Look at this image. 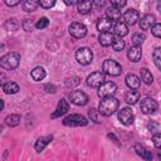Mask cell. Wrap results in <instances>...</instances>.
<instances>
[{"instance_id":"obj_1","label":"cell","mask_w":161,"mask_h":161,"mask_svg":"<svg viewBox=\"0 0 161 161\" xmlns=\"http://www.w3.org/2000/svg\"><path fill=\"white\" fill-rule=\"evenodd\" d=\"M118 106H119V101L116 98V97H104L101 99L99 102V106H98V112L102 114V116H111L113 114L117 109H118Z\"/></svg>"},{"instance_id":"obj_2","label":"cell","mask_w":161,"mask_h":161,"mask_svg":"<svg viewBox=\"0 0 161 161\" xmlns=\"http://www.w3.org/2000/svg\"><path fill=\"white\" fill-rule=\"evenodd\" d=\"M19 62H20V54L16 52H10L0 58V67L8 70H13L18 68Z\"/></svg>"},{"instance_id":"obj_3","label":"cell","mask_w":161,"mask_h":161,"mask_svg":"<svg viewBox=\"0 0 161 161\" xmlns=\"http://www.w3.org/2000/svg\"><path fill=\"white\" fill-rule=\"evenodd\" d=\"M102 70H103L102 72L103 74H107L111 77H117L122 73V67L118 62H116L113 59H107L102 64Z\"/></svg>"},{"instance_id":"obj_4","label":"cell","mask_w":161,"mask_h":161,"mask_svg":"<svg viewBox=\"0 0 161 161\" xmlns=\"http://www.w3.org/2000/svg\"><path fill=\"white\" fill-rule=\"evenodd\" d=\"M63 125L68 126V127H80V126H87L88 125V119L82 116V114H69L63 119Z\"/></svg>"},{"instance_id":"obj_5","label":"cell","mask_w":161,"mask_h":161,"mask_svg":"<svg viewBox=\"0 0 161 161\" xmlns=\"http://www.w3.org/2000/svg\"><path fill=\"white\" fill-rule=\"evenodd\" d=\"M75 59H77V62H78L79 64H82V65H88V64H91V62H92V59H93V53H92V50H91L89 48L82 47V48H79V49L75 52Z\"/></svg>"},{"instance_id":"obj_6","label":"cell","mask_w":161,"mask_h":161,"mask_svg":"<svg viewBox=\"0 0 161 161\" xmlns=\"http://www.w3.org/2000/svg\"><path fill=\"white\" fill-rule=\"evenodd\" d=\"M69 101L75 106H84L88 103V96L83 91L75 89L69 93Z\"/></svg>"},{"instance_id":"obj_7","label":"cell","mask_w":161,"mask_h":161,"mask_svg":"<svg viewBox=\"0 0 161 161\" xmlns=\"http://www.w3.org/2000/svg\"><path fill=\"white\" fill-rule=\"evenodd\" d=\"M68 31L73 38H77V39L84 38L87 35V28L82 23H72L68 28Z\"/></svg>"},{"instance_id":"obj_8","label":"cell","mask_w":161,"mask_h":161,"mask_svg":"<svg viewBox=\"0 0 161 161\" xmlns=\"http://www.w3.org/2000/svg\"><path fill=\"white\" fill-rule=\"evenodd\" d=\"M87 84L92 88H98L101 84L106 82V75L102 72H93L87 77Z\"/></svg>"},{"instance_id":"obj_9","label":"cell","mask_w":161,"mask_h":161,"mask_svg":"<svg viewBox=\"0 0 161 161\" xmlns=\"http://www.w3.org/2000/svg\"><path fill=\"white\" fill-rule=\"evenodd\" d=\"M117 91V86L113 82H104L98 87V96L101 98L104 97H112Z\"/></svg>"},{"instance_id":"obj_10","label":"cell","mask_w":161,"mask_h":161,"mask_svg":"<svg viewBox=\"0 0 161 161\" xmlns=\"http://www.w3.org/2000/svg\"><path fill=\"white\" fill-rule=\"evenodd\" d=\"M157 107H158L157 102H156L153 98H151V97H145V98L141 101V104H140V108H141L142 113H145V114H151V113H153V112L157 109Z\"/></svg>"},{"instance_id":"obj_11","label":"cell","mask_w":161,"mask_h":161,"mask_svg":"<svg viewBox=\"0 0 161 161\" xmlns=\"http://www.w3.org/2000/svg\"><path fill=\"white\" fill-rule=\"evenodd\" d=\"M117 116H118L119 122L122 125H125V126H131L133 123V121H135V114H133L132 109L128 108V107H125L121 111H118Z\"/></svg>"},{"instance_id":"obj_12","label":"cell","mask_w":161,"mask_h":161,"mask_svg":"<svg viewBox=\"0 0 161 161\" xmlns=\"http://www.w3.org/2000/svg\"><path fill=\"white\" fill-rule=\"evenodd\" d=\"M122 18H123V23L126 25H131L132 26L140 20V13L136 9H128V10L125 11Z\"/></svg>"},{"instance_id":"obj_13","label":"cell","mask_w":161,"mask_h":161,"mask_svg":"<svg viewBox=\"0 0 161 161\" xmlns=\"http://www.w3.org/2000/svg\"><path fill=\"white\" fill-rule=\"evenodd\" d=\"M68 109H69V103H68V101H67L65 98H62V99H59V102H58V104H57V108H55V111L52 113L50 118H52V119L58 118V117L63 116L64 113H67Z\"/></svg>"},{"instance_id":"obj_14","label":"cell","mask_w":161,"mask_h":161,"mask_svg":"<svg viewBox=\"0 0 161 161\" xmlns=\"http://www.w3.org/2000/svg\"><path fill=\"white\" fill-rule=\"evenodd\" d=\"M52 140H53V135L40 136V137L35 141V143H34V150H35L38 153H40V152L52 142Z\"/></svg>"},{"instance_id":"obj_15","label":"cell","mask_w":161,"mask_h":161,"mask_svg":"<svg viewBox=\"0 0 161 161\" xmlns=\"http://www.w3.org/2000/svg\"><path fill=\"white\" fill-rule=\"evenodd\" d=\"M112 34H114V35H117L118 38H122V36H125V35H127L128 34V26L123 23V21H116L113 25H112Z\"/></svg>"},{"instance_id":"obj_16","label":"cell","mask_w":161,"mask_h":161,"mask_svg":"<svg viewBox=\"0 0 161 161\" xmlns=\"http://www.w3.org/2000/svg\"><path fill=\"white\" fill-rule=\"evenodd\" d=\"M155 20H156V18H155L153 14H146V15H143V16L138 20L140 29H142V30H147V29H150V28L155 24Z\"/></svg>"},{"instance_id":"obj_17","label":"cell","mask_w":161,"mask_h":161,"mask_svg":"<svg viewBox=\"0 0 161 161\" xmlns=\"http://www.w3.org/2000/svg\"><path fill=\"white\" fill-rule=\"evenodd\" d=\"M141 57H142V49H141V47L132 45V47L128 48V50H127V58L131 62L136 63V62H138L141 59Z\"/></svg>"},{"instance_id":"obj_18","label":"cell","mask_w":161,"mask_h":161,"mask_svg":"<svg viewBox=\"0 0 161 161\" xmlns=\"http://www.w3.org/2000/svg\"><path fill=\"white\" fill-rule=\"evenodd\" d=\"M125 82H126V86H127L130 89H132V91H136V89H138V87H140V83H141L140 78H138L136 74H132V73H128V74L126 75V78H125Z\"/></svg>"},{"instance_id":"obj_19","label":"cell","mask_w":161,"mask_h":161,"mask_svg":"<svg viewBox=\"0 0 161 161\" xmlns=\"http://www.w3.org/2000/svg\"><path fill=\"white\" fill-rule=\"evenodd\" d=\"M135 151H136V153L141 157V158H143V160H146V161H151L152 160V153H151V151L150 150H147L146 147H143L142 145H135Z\"/></svg>"},{"instance_id":"obj_20","label":"cell","mask_w":161,"mask_h":161,"mask_svg":"<svg viewBox=\"0 0 161 161\" xmlns=\"http://www.w3.org/2000/svg\"><path fill=\"white\" fill-rule=\"evenodd\" d=\"M112 25H113V23L109 19H107V18H101L97 21V29H98L99 33H107V31H109L111 28H112Z\"/></svg>"},{"instance_id":"obj_21","label":"cell","mask_w":161,"mask_h":161,"mask_svg":"<svg viewBox=\"0 0 161 161\" xmlns=\"http://www.w3.org/2000/svg\"><path fill=\"white\" fill-rule=\"evenodd\" d=\"M114 36L111 31H107V33H101L99 36H98V43L102 45V47H109L112 45V42H113Z\"/></svg>"},{"instance_id":"obj_22","label":"cell","mask_w":161,"mask_h":161,"mask_svg":"<svg viewBox=\"0 0 161 161\" xmlns=\"http://www.w3.org/2000/svg\"><path fill=\"white\" fill-rule=\"evenodd\" d=\"M92 8H93V3L92 1H79V3H77L78 13L82 14V15H86V14L91 13Z\"/></svg>"},{"instance_id":"obj_23","label":"cell","mask_w":161,"mask_h":161,"mask_svg":"<svg viewBox=\"0 0 161 161\" xmlns=\"http://www.w3.org/2000/svg\"><path fill=\"white\" fill-rule=\"evenodd\" d=\"M30 75H31V78H33L35 82H40V80H43V79L45 78L47 72H45V69H44L43 67H35V68L31 70Z\"/></svg>"},{"instance_id":"obj_24","label":"cell","mask_w":161,"mask_h":161,"mask_svg":"<svg viewBox=\"0 0 161 161\" xmlns=\"http://www.w3.org/2000/svg\"><path fill=\"white\" fill-rule=\"evenodd\" d=\"M140 80H142L147 86H150L153 82V77H152L151 72L147 68H141L140 69Z\"/></svg>"},{"instance_id":"obj_25","label":"cell","mask_w":161,"mask_h":161,"mask_svg":"<svg viewBox=\"0 0 161 161\" xmlns=\"http://www.w3.org/2000/svg\"><path fill=\"white\" fill-rule=\"evenodd\" d=\"M140 99V93L137 92V91H128L126 94H125V101H126V103L127 104H136L137 103V101Z\"/></svg>"},{"instance_id":"obj_26","label":"cell","mask_w":161,"mask_h":161,"mask_svg":"<svg viewBox=\"0 0 161 161\" xmlns=\"http://www.w3.org/2000/svg\"><path fill=\"white\" fill-rule=\"evenodd\" d=\"M106 15H107V19H109L111 21H113V20H119L121 16H122L121 10H118V9L113 8V6L107 8V10H106Z\"/></svg>"},{"instance_id":"obj_27","label":"cell","mask_w":161,"mask_h":161,"mask_svg":"<svg viewBox=\"0 0 161 161\" xmlns=\"http://www.w3.org/2000/svg\"><path fill=\"white\" fill-rule=\"evenodd\" d=\"M3 91L5 94H15L19 92V86L15 82H6L3 86Z\"/></svg>"},{"instance_id":"obj_28","label":"cell","mask_w":161,"mask_h":161,"mask_svg":"<svg viewBox=\"0 0 161 161\" xmlns=\"http://www.w3.org/2000/svg\"><path fill=\"white\" fill-rule=\"evenodd\" d=\"M20 119L21 118H20L19 114H15V113L9 114V116L5 117V125L9 126V127H16V126L20 125Z\"/></svg>"},{"instance_id":"obj_29","label":"cell","mask_w":161,"mask_h":161,"mask_svg":"<svg viewBox=\"0 0 161 161\" xmlns=\"http://www.w3.org/2000/svg\"><path fill=\"white\" fill-rule=\"evenodd\" d=\"M23 10L26 13H31L34 10H36V8L39 6V1H34V0H26L21 4Z\"/></svg>"},{"instance_id":"obj_30","label":"cell","mask_w":161,"mask_h":161,"mask_svg":"<svg viewBox=\"0 0 161 161\" xmlns=\"http://www.w3.org/2000/svg\"><path fill=\"white\" fill-rule=\"evenodd\" d=\"M19 26H20V23H19L15 18H10V19H8V20L5 21V24H4V28H5L6 30H10V31L16 30Z\"/></svg>"},{"instance_id":"obj_31","label":"cell","mask_w":161,"mask_h":161,"mask_svg":"<svg viewBox=\"0 0 161 161\" xmlns=\"http://www.w3.org/2000/svg\"><path fill=\"white\" fill-rule=\"evenodd\" d=\"M152 59H153V63H155L156 68L161 69V48L160 47L155 48V50L152 53Z\"/></svg>"},{"instance_id":"obj_32","label":"cell","mask_w":161,"mask_h":161,"mask_svg":"<svg viewBox=\"0 0 161 161\" xmlns=\"http://www.w3.org/2000/svg\"><path fill=\"white\" fill-rule=\"evenodd\" d=\"M132 43H133V45H137V47H141V44L146 40V35H145V33H135L133 35H132Z\"/></svg>"},{"instance_id":"obj_33","label":"cell","mask_w":161,"mask_h":161,"mask_svg":"<svg viewBox=\"0 0 161 161\" xmlns=\"http://www.w3.org/2000/svg\"><path fill=\"white\" fill-rule=\"evenodd\" d=\"M125 45H126L125 40H123L122 38H118V36L114 38L113 42H112V48H113L114 52H121V50L125 48Z\"/></svg>"},{"instance_id":"obj_34","label":"cell","mask_w":161,"mask_h":161,"mask_svg":"<svg viewBox=\"0 0 161 161\" xmlns=\"http://www.w3.org/2000/svg\"><path fill=\"white\" fill-rule=\"evenodd\" d=\"M88 114L91 117V121H93L96 123H101V113L98 112V109L92 108V109L88 111Z\"/></svg>"},{"instance_id":"obj_35","label":"cell","mask_w":161,"mask_h":161,"mask_svg":"<svg viewBox=\"0 0 161 161\" xmlns=\"http://www.w3.org/2000/svg\"><path fill=\"white\" fill-rule=\"evenodd\" d=\"M21 26H23V29H24L25 31H31L33 28H34V20L26 18V19H24V20L21 21Z\"/></svg>"},{"instance_id":"obj_36","label":"cell","mask_w":161,"mask_h":161,"mask_svg":"<svg viewBox=\"0 0 161 161\" xmlns=\"http://www.w3.org/2000/svg\"><path fill=\"white\" fill-rule=\"evenodd\" d=\"M48 25H49V19H48L47 16L40 18V19L34 24V26H35L36 29H45Z\"/></svg>"},{"instance_id":"obj_37","label":"cell","mask_w":161,"mask_h":161,"mask_svg":"<svg viewBox=\"0 0 161 161\" xmlns=\"http://www.w3.org/2000/svg\"><path fill=\"white\" fill-rule=\"evenodd\" d=\"M78 84H79V78L78 77H70V78H67L65 79V86L68 88H74Z\"/></svg>"},{"instance_id":"obj_38","label":"cell","mask_w":161,"mask_h":161,"mask_svg":"<svg viewBox=\"0 0 161 161\" xmlns=\"http://www.w3.org/2000/svg\"><path fill=\"white\" fill-rule=\"evenodd\" d=\"M151 33L155 38H160L161 36V25L158 23H155L152 26H151Z\"/></svg>"},{"instance_id":"obj_39","label":"cell","mask_w":161,"mask_h":161,"mask_svg":"<svg viewBox=\"0 0 161 161\" xmlns=\"http://www.w3.org/2000/svg\"><path fill=\"white\" fill-rule=\"evenodd\" d=\"M147 128H148L151 132H156V133H158V131H160V126H158V123H157V122H153V121L148 122Z\"/></svg>"},{"instance_id":"obj_40","label":"cell","mask_w":161,"mask_h":161,"mask_svg":"<svg viewBox=\"0 0 161 161\" xmlns=\"http://www.w3.org/2000/svg\"><path fill=\"white\" fill-rule=\"evenodd\" d=\"M152 141H153V146L158 150L161 147V135L160 133H155L152 136Z\"/></svg>"},{"instance_id":"obj_41","label":"cell","mask_w":161,"mask_h":161,"mask_svg":"<svg viewBox=\"0 0 161 161\" xmlns=\"http://www.w3.org/2000/svg\"><path fill=\"white\" fill-rule=\"evenodd\" d=\"M55 5V1H50V0H48V1H39V6H42L43 9H50V8H53Z\"/></svg>"},{"instance_id":"obj_42","label":"cell","mask_w":161,"mask_h":161,"mask_svg":"<svg viewBox=\"0 0 161 161\" xmlns=\"http://www.w3.org/2000/svg\"><path fill=\"white\" fill-rule=\"evenodd\" d=\"M44 91H45L47 93H55V92H57V87H55V84H53V83H47V84L44 86Z\"/></svg>"},{"instance_id":"obj_43","label":"cell","mask_w":161,"mask_h":161,"mask_svg":"<svg viewBox=\"0 0 161 161\" xmlns=\"http://www.w3.org/2000/svg\"><path fill=\"white\" fill-rule=\"evenodd\" d=\"M126 4L127 3L125 0H122V1H111V6H113V8L118 9V10H121V8H123Z\"/></svg>"},{"instance_id":"obj_44","label":"cell","mask_w":161,"mask_h":161,"mask_svg":"<svg viewBox=\"0 0 161 161\" xmlns=\"http://www.w3.org/2000/svg\"><path fill=\"white\" fill-rule=\"evenodd\" d=\"M107 137H108L109 140H112V141H113V142H114V143H116L118 147H121V142L118 141V138H117V137H116L113 133H108V135H107Z\"/></svg>"},{"instance_id":"obj_45","label":"cell","mask_w":161,"mask_h":161,"mask_svg":"<svg viewBox=\"0 0 161 161\" xmlns=\"http://www.w3.org/2000/svg\"><path fill=\"white\" fill-rule=\"evenodd\" d=\"M5 4H6L8 6H15V5L20 4V1H19V0H13V1H10V0H6V1H5Z\"/></svg>"},{"instance_id":"obj_46","label":"cell","mask_w":161,"mask_h":161,"mask_svg":"<svg viewBox=\"0 0 161 161\" xmlns=\"http://www.w3.org/2000/svg\"><path fill=\"white\" fill-rule=\"evenodd\" d=\"M5 83H6V75H5L4 73H1V72H0V87H1V86H4Z\"/></svg>"},{"instance_id":"obj_47","label":"cell","mask_w":161,"mask_h":161,"mask_svg":"<svg viewBox=\"0 0 161 161\" xmlns=\"http://www.w3.org/2000/svg\"><path fill=\"white\" fill-rule=\"evenodd\" d=\"M4 106H5V104H4V101L0 98V113H1V111L4 109Z\"/></svg>"},{"instance_id":"obj_48","label":"cell","mask_w":161,"mask_h":161,"mask_svg":"<svg viewBox=\"0 0 161 161\" xmlns=\"http://www.w3.org/2000/svg\"><path fill=\"white\" fill-rule=\"evenodd\" d=\"M65 4L67 5H73V4H77V3H74V1H65Z\"/></svg>"},{"instance_id":"obj_49","label":"cell","mask_w":161,"mask_h":161,"mask_svg":"<svg viewBox=\"0 0 161 161\" xmlns=\"http://www.w3.org/2000/svg\"><path fill=\"white\" fill-rule=\"evenodd\" d=\"M6 156H8V150H5V153H4V160L6 158Z\"/></svg>"},{"instance_id":"obj_50","label":"cell","mask_w":161,"mask_h":161,"mask_svg":"<svg viewBox=\"0 0 161 161\" xmlns=\"http://www.w3.org/2000/svg\"><path fill=\"white\" fill-rule=\"evenodd\" d=\"M3 130H4V128H3V126H1V125H0V133H1V132H3Z\"/></svg>"},{"instance_id":"obj_51","label":"cell","mask_w":161,"mask_h":161,"mask_svg":"<svg viewBox=\"0 0 161 161\" xmlns=\"http://www.w3.org/2000/svg\"><path fill=\"white\" fill-rule=\"evenodd\" d=\"M3 48H4V47H3V45H0V49H3Z\"/></svg>"}]
</instances>
